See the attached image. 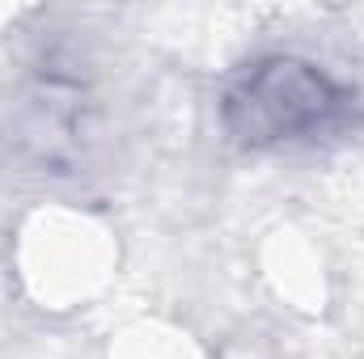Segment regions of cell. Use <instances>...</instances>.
<instances>
[{"mask_svg":"<svg viewBox=\"0 0 364 359\" xmlns=\"http://www.w3.org/2000/svg\"><path fill=\"white\" fill-rule=\"evenodd\" d=\"M343 89L305 60H263L225 93V123L246 144H279L326 131L343 114Z\"/></svg>","mask_w":364,"mask_h":359,"instance_id":"6da1fadb","label":"cell"}]
</instances>
